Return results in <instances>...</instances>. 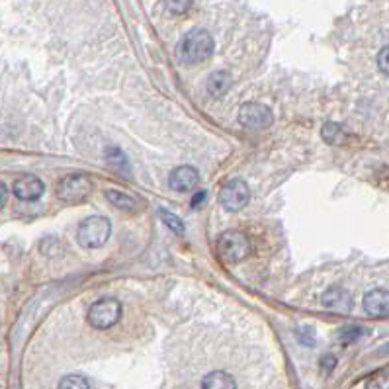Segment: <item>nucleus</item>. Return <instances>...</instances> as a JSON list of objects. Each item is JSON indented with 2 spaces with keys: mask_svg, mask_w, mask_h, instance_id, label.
Instances as JSON below:
<instances>
[{
  "mask_svg": "<svg viewBox=\"0 0 389 389\" xmlns=\"http://www.w3.org/2000/svg\"><path fill=\"white\" fill-rule=\"evenodd\" d=\"M213 38L209 36L206 30H190L184 38L180 39L178 47H176V57L182 65L194 67L208 61L213 53Z\"/></svg>",
  "mask_w": 389,
  "mask_h": 389,
  "instance_id": "1",
  "label": "nucleus"
},
{
  "mask_svg": "<svg viewBox=\"0 0 389 389\" xmlns=\"http://www.w3.org/2000/svg\"><path fill=\"white\" fill-rule=\"evenodd\" d=\"M112 235V223L108 217L102 215H92L80 223L78 227L77 239L80 243V247L84 248H98L106 245V241Z\"/></svg>",
  "mask_w": 389,
  "mask_h": 389,
  "instance_id": "2",
  "label": "nucleus"
},
{
  "mask_svg": "<svg viewBox=\"0 0 389 389\" xmlns=\"http://www.w3.org/2000/svg\"><path fill=\"white\" fill-rule=\"evenodd\" d=\"M119 317H121V303L116 298L98 299L89 309V323L98 331L114 327L119 321Z\"/></svg>",
  "mask_w": 389,
  "mask_h": 389,
  "instance_id": "3",
  "label": "nucleus"
},
{
  "mask_svg": "<svg viewBox=\"0 0 389 389\" xmlns=\"http://www.w3.org/2000/svg\"><path fill=\"white\" fill-rule=\"evenodd\" d=\"M250 243L247 235L241 231H225L217 241V252L225 262H241L248 257Z\"/></svg>",
  "mask_w": 389,
  "mask_h": 389,
  "instance_id": "4",
  "label": "nucleus"
},
{
  "mask_svg": "<svg viewBox=\"0 0 389 389\" xmlns=\"http://www.w3.org/2000/svg\"><path fill=\"white\" fill-rule=\"evenodd\" d=\"M92 190V182L84 174H69L57 184V198L67 204H77L86 200Z\"/></svg>",
  "mask_w": 389,
  "mask_h": 389,
  "instance_id": "5",
  "label": "nucleus"
},
{
  "mask_svg": "<svg viewBox=\"0 0 389 389\" xmlns=\"http://www.w3.org/2000/svg\"><path fill=\"white\" fill-rule=\"evenodd\" d=\"M274 121L272 110L268 106L259 104V102H247L239 110V123L243 128L252 131H260L270 128Z\"/></svg>",
  "mask_w": 389,
  "mask_h": 389,
  "instance_id": "6",
  "label": "nucleus"
},
{
  "mask_svg": "<svg viewBox=\"0 0 389 389\" xmlns=\"http://www.w3.org/2000/svg\"><path fill=\"white\" fill-rule=\"evenodd\" d=\"M248 200H250L248 184L241 178L225 182V186L221 188L220 204L227 211H241L248 204Z\"/></svg>",
  "mask_w": 389,
  "mask_h": 389,
  "instance_id": "7",
  "label": "nucleus"
},
{
  "mask_svg": "<svg viewBox=\"0 0 389 389\" xmlns=\"http://www.w3.org/2000/svg\"><path fill=\"white\" fill-rule=\"evenodd\" d=\"M169 184L174 192H180V194L192 192L196 186L200 184V172L194 167H190V165L176 167V169L170 172Z\"/></svg>",
  "mask_w": 389,
  "mask_h": 389,
  "instance_id": "8",
  "label": "nucleus"
},
{
  "mask_svg": "<svg viewBox=\"0 0 389 389\" xmlns=\"http://www.w3.org/2000/svg\"><path fill=\"white\" fill-rule=\"evenodd\" d=\"M45 192V184L34 174H24L14 182V196L22 202H36Z\"/></svg>",
  "mask_w": 389,
  "mask_h": 389,
  "instance_id": "9",
  "label": "nucleus"
},
{
  "mask_svg": "<svg viewBox=\"0 0 389 389\" xmlns=\"http://www.w3.org/2000/svg\"><path fill=\"white\" fill-rule=\"evenodd\" d=\"M323 305L329 311L338 313V315H346L352 311V296L340 285H333L323 294Z\"/></svg>",
  "mask_w": 389,
  "mask_h": 389,
  "instance_id": "10",
  "label": "nucleus"
},
{
  "mask_svg": "<svg viewBox=\"0 0 389 389\" xmlns=\"http://www.w3.org/2000/svg\"><path fill=\"white\" fill-rule=\"evenodd\" d=\"M364 311L370 317H388L389 315V292L384 287L370 290L364 296Z\"/></svg>",
  "mask_w": 389,
  "mask_h": 389,
  "instance_id": "11",
  "label": "nucleus"
},
{
  "mask_svg": "<svg viewBox=\"0 0 389 389\" xmlns=\"http://www.w3.org/2000/svg\"><path fill=\"white\" fill-rule=\"evenodd\" d=\"M233 84V77L227 71H215L208 78V92L213 98H223Z\"/></svg>",
  "mask_w": 389,
  "mask_h": 389,
  "instance_id": "12",
  "label": "nucleus"
},
{
  "mask_svg": "<svg viewBox=\"0 0 389 389\" xmlns=\"http://www.w3.org/2000/svg\"><path fill=\"white\" fill-rule=\"evenodd\" d=\"M202 389H237V384L227 372H211L202 379Z\"/></svg>",
  "mask_w": 389,
  "mask_h": 389,
  "instance_id": "13",
  "label": "nucleus"
},
{
  "mask_svg": "<svg viewBox=\"0 0 389 389\" xmlns=\"http://www.w3.org/2000/svg\"><path fill=\"white\" fill-rule=\"evenodd\" d=\"M106 198L110 200V204L117 209H123V211H137L139 209V202L135 198H131L130 194H121V192H116V190H108L106 192Z\"/></svg>",
  "mask_w": 389,
  "mask_h": 389,
  "instance_id": "14",
  "label": "nucleus"
},
{
  "mask_svg": "<svg viewBox=\"0 0 389 389\" xmlns=\"http://www.w3.org/2000/svg\"><path fill=\"white\" fill-rule=\"evenodd\" d=\"M362 335H366L364 327H360V325H346V327L338 329L337 333H335V338H337V342H340V344H352Z\"/></svg>",
  "mask_w": 389,
  "mask_h": 389,
  "instance_id": "15",
  "label": "nucleus"
},
{
  "mask_svg": "<svg viewBox=\"0 0 389 389\" xmlns=\"http://www.w3.org/2000/svg\"><path fill=\"white\" fill-rule=\"evenodd\" d=\"M321 135H323V139L327 143H333V145H337V143H342L344 141V137H346V130L340 126V123H335V121H331V123H327L323 130H321Z\"/></svg>",
  "mask_w": 389,
  "mask_h": 389,
  "instance_id": "16",
  "label": "nucleus"
},
{
  "mask_svg": "<svg viewBox=\"0 0 389 389\" xmlns=\"http://www.w3.org/2000/svg\"><path fill=\"white\" fill-rule=\"evenodd\" d=\"M106 161L114 167V169L117 170V172H126L123 170V167L130 170V165H128V158H126V155L119 151V149H116V147H112V149H106Z\"/></svg>",
  "mask_w": 389,
  "mask_h": 389,
  "instance_id": "17",
  "label": "nucleus"
},
{
  "mask_svg": "<svg viewBox=\"0 0 389 389\" xmlns=\"http://www.w3.org/2000/svg\"><path fill=\"white\" fill-rule=\"evenodd\" d=\"M366 389H389V370H379L366 379Z\"/></svg>",
  "mask_w": 389,
  "mask_h": 389,
  "instance_id": "18",
  "label": "nucleus"
},
{
  "mask_svg": "<svg viewBox=\"0 0 389 389\" xmlns=\"http://www.w3.org/2000/svg\"><path fill=\"white\" fill-rule=\"evenodd\" d=\"M59 389H91V384L82 376H65L59 381Z\"/></svg>",
  "mask_w": 389,
  "mask_h": 389,
  "instance_id": "19",
  "label": "nucleus"
},
{
  "mask_svg": "<svg viewBox=\"0 0 389 389\" xmlns=\"http://www.w3.org/2000/svg\"><path fill=\"white\" fill-rule=\"evenodd\" d=\"M158 213H161V220H163V223H165L167 227H170L174 233H184V223H182L180 217H176L174 213H170V211H167V209H161Z\"/></svg>",
  "mask_w": 389,
  "mask_h": 389,
  "instance_id": "20",
  "label": "nucleus"
},
{
  "mask_svg": "<svg viewBox=\"0 0 389 389\" xmlns=\"http://www.w3.org/2000/svg\"><path fill=\"white\" fill-rule=\"evenodd\" d=\"M377 67L381 73L389 75V47H384L381 51L377 53Z\"/></svg>",
  "mask_w": 389,
  "mask_h": 389,
  "instance_id": "21",
  "label": "nucleus"
},
{
  "mask_svg": "<svg viewBox=\"0 0 389 389\" xmlns=\"http://www.w3.org/2000/svg\"><path fill=\"white\" fill-rule=\"evenodd\" d=\"M298 337L301 338V342L307 344V346H313V344H315V331H313L311 327H303L298 333Z\"/></svg>",
  "mask_w": 389,
  "mask_h": 389,
  "instance_id": "22",
  "label": "nucleus"
},
{
  "mask_svg": "<svg viewBox=\"0 0 389 389\" xmlns=\"http://www.w3.org/2000/svg\"><path fill=\"white\" fill-rule=\"evenodd\" d=\"M319 366H321V372H323V374H331V372L335 370V366H337V358L331 356V354H329V356H323Z\"/></svg>",
  "mask_w": 389,
  "mask_h": 389,
  "instance_id": "23",
  "label": "nucleus"
},
{
  "mask_svg": "<svg viewBox=\"0 0 389 389\" xmlns=\"http://www.w3.org/2000/svg\"><path fill=\"white\" fill-rule=\"evenodd\" d=\"M169 6V10H176V12H186L192 4L190 2H169L167 4Z\"/></svg>",
  "mask_w": 389,
  "mask_h": 389,
  "instance_id": "24",
  "label": "nucleus"
},
{
  "mask_svg": "<svg viewBox=\"0 0 389 389\" xmlns=\"http://www.w3.org/2000/svg\"><path fill=\"white\" fill-rule=\"evenodd\" d=\"M208 198V194L206 192H200V194H196L194 196V200H192V208H200L202 204H204V200Z\"/></svg>",
  "mask_w": 389,
  "mask_h": 389,
  "instance_id": "25",
  "label": "nucleus"
},
{
  "mask_svg": "<svg viewBox=\"0 0 389 389\" xmlns=\"http://www.w3.org/2000/svg\"><path fill=\"white\" fill-rule=\"evenodd\" d=\"M6 204V184H2V206Z\"/></svg>",
  "mask_w": 389,
  "mask_h": 389,
  "instance_id": "26",
  "label": "nucleus"
}]
</instances>
